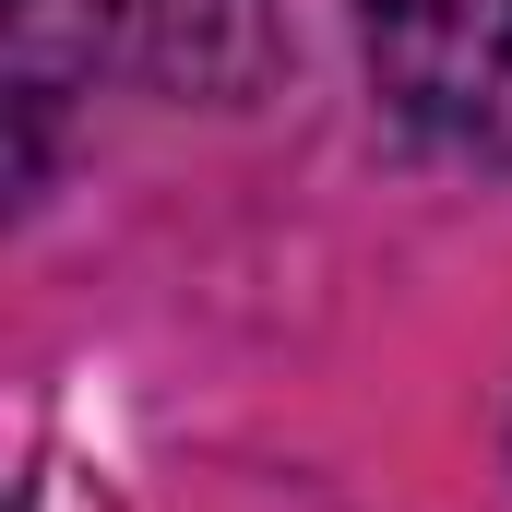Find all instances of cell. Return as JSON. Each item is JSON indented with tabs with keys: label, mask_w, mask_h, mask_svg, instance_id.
<instances>
[{
	"label": "cell",
	"mask_w": 512,
	"mask_h": 512,
	"mask_svg": "<svg viewBox=\"0 0 512 512\" xmlns=\"http://www.w3.org/2000/svg\"><path fill=\"white\" fill-rule=\"evenodd\" d=\"M370 84L441 155H512V0H358Z\"/></svg>",
	"instance_id": "6da1fadb"
}]
</instances>
